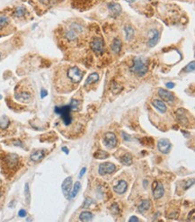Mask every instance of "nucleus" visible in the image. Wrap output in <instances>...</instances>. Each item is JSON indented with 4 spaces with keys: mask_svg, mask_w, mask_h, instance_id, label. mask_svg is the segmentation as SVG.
Instances as JSON below:
<instances>
[{
    "mask_svg": "<svg viewBox=\"0 0 195 222\" xmlns=\"http://www.w3.org/2000/svg\"><path fill=\"white\" fill-rule=\"evenodd\" d=\"M129 70L139 77H143L147 73L148 70L147 60L142 57H136L133 60V65L131 67Z\"/></svg>",
    "mask_w": 195,
    "mask_h": 222,
    "instance_id": "1",
    "label": "nucleus"
},
{
    "mask_svg": "<svg viewBox=\"0 0 195 222\" xmlns=\"http://www.w3.org/2000/svg\"><path fill=\"white\" fill-rule=\"evenodd\" d=\"M2 164L6 172H14L19 165V157L16 154H6L2 158Z\"/></svg>",
    "mask_w": 195,
    "mask_h": 222,
    "instance_id": "2",
    "label": "nucleus"
},
{
    "mask_svg": "<svg viewBox=\"0 0 195 222\" xmlns=\"http://www.w3.org/2000/svg\"><path fill=\"white\" fill-rule=\"evenodd\" d=\"M83 72L77 68V66L71 67V68L69 69L68 72H67V77L69 79L70 82H72L73 84H77L81 81V79L83 78Z\"/></svg>",
    "mask_w": 195,
    "mask_h": 222,
    "instance_id": "3",
    "label": "nucleus"
},
{
    "mask_svg": "<svg viewBox=\"0 0 195 222\" xmlns=\"http://www.w3.org/2000/svg\"><path fill=\"white\" fill-rule=\"evenodd\" d=\"M103 143H104V146L107 148H109V149L114 148L117 146V143H118L117 138H116L114 133H113V132L105 133L104 139H103Z\"/></svg>",
    "mask_w": 195,
    "mask_h": 222,
    "instance_id": "4",
    "label": "nucleus"
},
{
    "mask_svg": "<svg viewBox=\"0 0 195 222\" xmlns=\"http://www.w3.org/2000/svg\"><path fill=\"white\" fill-rule=\"evenodd\" d=\"M91 49L96 55H102L104 51V42L101 38H95L91 42Z\"/></svg>",
    "mask_w": 195,
    "mask_h": 222,
    "instance_id": "5",
    "label": "nucleus"
},
{
    "mask_svg": "<svg viewBox=\"0 0 195 222\" xmlns=\"http://www.w3.org/2000/svg\"><path fill=\"white\" fill-rule=\"evenodd\" d=\"M148 35H149V39H148V41H147V45L149 47H154L159 40L160 33L157 30L153 29V30H151L148 33Z\"/></svg>",
    "mask_w": 195,
    "mask_h": 222,
    "instance_id": "6",
    "label": "nucleus"
},
{
    "mask_svg": "<svg viewBox=\"0 0 195 222\" xmlns=\"http://www.w3.org/2000/svg\"><path fill=\"white\" fill-rule=\"evenodd\" d=\"M116 167L112 163H103L101 164L99 166V174L101 175H104V174H112L115 171Z\"/></svg>",
    "mask_w": 195,
    "mask_h": 222,
    "instance_id": "7",
    "label": "nucleus"
},
{
    "mask_svg": "<svg viewBox=\"0 0 195 222\" xmlns=\"http://www.w3.org/2000/svg\"><path fill=\"white\" fill-rule=\"evenodd\" d=\"M152 190H153V197L156 200L160 199L164 195V192H165L164 187H163V185L161 184H158L157 181L153 183Z\"/></svg>",
    "mask_w": 195,
    "mask_h": 222,
    "instance_id": "8",
    "label": "nucleus"
},
{
    "mask_svg": "<svg viewBox=\"0 0 195 222\" xmlns=\"http://www.w3.org/2000/svg\"><path fill=\"white\" fill-rule=\"evenodd\" d=\"M71 186H72V178L71 177H68L64 180L62 185H61V189L62 192L64 193V195L67 198H69V194H70V191H71Z\"/></svg>",
    "mask_w": 195,
    "mask_h": 222,
    "instance_id": "9",
    "label": "nucleus"
},
{
    "mask_svg": "<svg viewBox=\"0 0 195 222\" xmlns=\"http://www.w3.org/2000/svg\"><path fill=\"white\" fill-rule=\"evenodd\" d=\"M157 148L159 149L160 152L164 153V154H167L170 150L171 148V143L168 140L166 139H162L158 141L157 143Z\"/></svg>",
    "mask_w": 195,
    "mask_h": 222,
    "instance_id": "10",
    "label": "nucleus"
},
{
    "mask_svg": "<svg viewBox=\"0 0 195 222\" xmlns=\"http://www.w3.org/2000/svg\"><path fill=\"white\" fill-rule=\"evenodd\" d=\"M108 9H109V12L113 17H117L121 13V7L117 3H110L108 5Z\"/></svg>",
    "mask_w": 195,
    "mask_h": 222,
    "instance_id": "11",
    "label": "nucleus"
},
{
    "mask_svg": "<svg viewBox=\"0 0 195 222\" xmlns=\"http://www.w3.org/2000/svg\"><path fill=\"white\" fill-rule=\"evenodd\" d=\"M158 95L164 100L165 102H173L175 100V96L172 93L165 90V89H159L158 90Z\"/></svg>",
    "mask_w": 195,
    "mask_h": 222,
    "instance_id": "12",
    "label": "nucleus"
},
{
    "mask_svg": "<svg viewBox=\"0 0 195 222\" xmlns=\"http://www.w3.org/2000/svg\"><path fill=\"white\" fill-rule=\"evenodd\" d=\"M14 97L17 101L22 103H28L31 100V95L28 92H19L14 95Z\"/></svg>",
    "mask_w": 195,
    "mask_h": 222,
    "instance_id": "13",
    "label": "nucleus"
},
{
    "mask_svg": "<svg viewBox=\"0 0 195 222\" xmlns=\"http://www.w3.org/2000/svg\"><path fill=\"white\" fill-rule=\"evenodd\" d=\"M44 157H45V151L44 150H38V151L33 152L31 155V160L34 161V162H39Z\"/></svg>",
    "mask_w": 195,
    "mask_h": 222,
    "instance_id": "14",
    "label": "nucleus"
},
{
    "mask_svg": "<svg viewBox=\"0 0 195 222\" xmlns=\"http://www.w3.org/2000/svg\"><path fill=\"white\" fill-rule=\"evenodd\" d=\"M113 190H114V192L116 193H119V194L124 193L126 192V190H127V183L125 181H123V180L120 181L118 183V184L113 187Z\"/></svg>",
    "mask_w": 195,
    "mask_h": 222,
    "instance_id": "15",
    "label": "nucleus"
},
{
    "mask_svg": "<svg viewBox=\"0 0 195 222\" xmlns=\"http://www.w3.org/2000/svg\"><path fill=\"white\" fill-rule=\"evenodd\" d=\"M152 104L159 111V112H161V113H165L166 112V110H167V107H166V105L165 104V103L164 102H162V101H160V100H157V99H156V100H154L153 102H152Z\"/></svg>",
    "mask_w": 195,
    "mask_h": 222,
    "instance_id": "16",
    "label": "nucleus"
},
{
    "mask_svg": "<svg viewBox=\"0 0 195 222\" xmlns=\"http://www.w3.org/2000/svg\"><path fill=\"white\" fill-rule=\"evenodd\" d=\"M65 37L69 41H74L77 37V33L74 31L71 27L65 32Z\"/></svg>",
    "mask_w": 195,
    "mask_h": 222,
    "instance_id": "17",
    "label": "nucleus"
},
{
    "mask_svg": "<svg viewBox=\"0 0 195 222\" xmlns=\"http://www.w3.org/2000/svg\"><path fill=\"white\" fill-rule=\"evenodd\" d=\"M112 50L113 52L115 53H119L121 50V41L120 39L118 38H115L113 41V44H112Z\"/></svg>",
    "mask_w": 195,
    "mask_h": 222,
    "instance_id": "18",
    "label": "nucleus"
},
{
    "mask_svg": "<svg viewBox=\"0 0 195 222\" xmlns=\"http://www.w3.org/2000/svg\"><path fill=\"white\" fill-rule=\"evenodd\" d=\"M99 79V76L97 73H92L91 75H89V77L86 79L85 83H84V86H87L89 85H92L94 83H96Z\"/></svg>",
    "mask_w": 195,
    "mask_h": 222,
    "instance_id": "19",
    "label": "nucleus"
},
{
    "mask_svg": "<svg viewBox=\"0 0 195 222\" xmlns=\"http://www.w3.org/2000/svg\"><path fill=\"white\" fill-rule=\"evenodd\" d=\"M121 162L125 166H131L132 164V156L129 153H126L121 158Z\"/></svg>",
    "mask_w": 195,
    "mask_h": 222,
    "instance_id": "20",
    "label": "nucleus"
},
{
    "mask_svg": "<svg viewBox=\"0 0 195 222\" xmlns=\"http://www.w3.org/2000/svg\"><path fill=\"white\" fill-rule=\"evenodd\" d=\"M10 24V19L6 15H0V31L4 30Z\"/></svg>",
    "mask_w": 195,
    "mask_h": 222,
    "instance_id": "21",
    "label": "nucleus"
},
{
    "mask_svg": "<svg viewBox=\"0 0 195 222\" xmlns=\"http://www.w3.org/2000/svg\"><path fill=\"white\" fill-rule=\"evenodd\" d=\"M25 13H26V9H25V7H17L15 8V10H14V15L15 17L20 18V17L25 16Z\"/></svg>",
    "mask_w": 195,
    "mask_h": 222,
    "instance_id": "22",
    "label": "nucleus"
},
{
    "mask_svg": "<svg viewBox=\"0 0 195 222\" xmlns=\"http://www.w3.org/2000/svg\"><path fill=\"white\" fill-rule=\"evenodd\" d=\"M125 38L127 40H131L132 38H133V35H134V30L131 26H126L125 29Z\"/></svg>",
    "mask_w": 195,
    "mask_h": 222,
    "instance_id": "23",
    "label": "nucleus"
},
{
    "mask_svg": "<svg viewBox=\"0 0 195 222\" xmlns=\"http://www.w3.org/2000/svg\"><path fill=\"white\" fill-rule=\"evenodd\" d=\"M92 218H93V214L89 211H84L79 216V219L81 221H90Z\"/></svg>",
    "mask_w": 195,
    "mask_h": 222,
    "instance_id": "24",
    "label": "nucleus"
},
{
    "mask_svg": "<svg viewBox=\"0 0 195 222\" xmlns=\"http://www.w3.org/2000/svg\"><path fill=\"white\" fill-rule=\"evenodd\" d=\"M150 208V202L146 200V201H143L141 202V204L139 206V211L140 213H144L145 211H147L148 209Z\"/></svg>",
    "mask_w": 195,
    "mask_h": 222,
    "instance_id": "25",
    "label": "nucleus"
},
{
    "mask_svg": "<svg viewBox=\"0 0 195 222\" xmlns=\"http://www.w3.org/2000/svg\"><path fill=\"white\" fill-rule=\"evenodd\" d=\"M9 123H10V121L6 115L0 117V128L1 129H6L9 126Z\"/></svg>",
    "mask_w": 195,
    "mask_h": 222,
    "instance_id": "26",
    "label": "nucleus"
},
{
    "mask_svg": "<svg viewBox=\"0 0 195 222\" xmlns=\"http://www.w3.org/2000/svg\"><path fill=\"white\" fill-rule=\"evenodd\" d=\"M80 188H81V184H80L79 182H77V183L75 184V185H74L73 191L70 192V194H69V199H73V198L77 194V192H79Z\"/></svg>",
    "mask_w": 195,
    "mask_h": 222,
    "instance_id": "27",
    "label": "nucleus"
},
{
    "mask_svg": "<svg viewBox=\"0 0 195 222\" xmlns=\"http://www.w3.org/2000/svg\"><path fill=\"white\" fill-rule=\"evenodd\" d=\"M95 158H98V159H103V158H107L108 157H109V154L103 151V150H99L97 151L96 153H95Z\"/></svg>",
    "mask_w": 195,
    "mask_h": 222,
    "instance_id": "28",
    "label": "nucleus"
},
{
    "mask_svg": "<svg viewBox=\"0 0 195 222\" xmlns=\"http://www.w3.org/2000/svg\"><path fill=\"white\" fill-rule=\"evenodd\" d=\"M194 68H195V65H194V61H191V63H189L185 68H184V71L185 72H193L194 71Z\"/></svg>",
    "mask_w": 195,
    "mask_h": 222,
    "instance_id": "29",
    "label": "nucleus"
},
{
    "mask_svg": "<svg viewBox=\"0 0 195 222\" xmlns=\"http://www.w3.org/2000/svg\"><path fill=\"white\" fill-rule=\"evenodd\" d=\"M69 105L71 106L72 111H76V110H77V108L79 107V102H78L77 100L73 99V100L71 101V103H69Z\"/></svg>",
    "mask_w": 195,
    "mask_h": 222,
    "instance_id": "30",
    "label": "nucleus"
},
{
    "mask_svg": "<svg viewBox=\"0 0 195 222\" xmlns=\"http://www.w3.org/2000/svg\"><path fill=\"white\" fill-rule=\"evenodd\" d=\"M177 114H178V113H177ZM177 116H178L179 121H180V122H181L182 124H184V125H186V124H187V123L189 122L188 119H187V118H186V117H185V116H184L183 114H178V115H177Z\"/></svg>",
    "mask_w": 195,
    "mask_h": 222,
    "instance_id": "31",
    "label": "nucleus"
},
{
    "mask_svg": "<svg viewBox=\"0 0 195 222\" xmlns=\"http://www.w3.org/2000/svg\"><path fill=\"white\" fill-rule=\"evenodd\" d=\"M25 197H26V201H27V202H30V190H29V184H25Z\"/></svg>",
    "mask_w": 195,
    "mask_h": 222,
    "instance_id": "32",
    "label": "nucleus"
},
{
    "mask_svg": "<svg viewBox=\"0 0 195 222\" xmlns=\"http://www.w3.org/2000/svg\"><path fill=\"white\" fill-rule=\"evenodd\" d=\"M112 212H113V213L119 212V207H118V205L116 203L112 206Z\"/></svg>",
    "mask_w": 195,
    "mask_h": 222,
    "instance_id": "33",
    "label": "nucleus"
},
{
    "mask_svg": "<svg viewBox=\"0 0 195 222\" xmlns=\"http://www.w3.org/2000/svg\"><path fill=\"white\" fill-rule=\"evenodd\" d=\"M18 215L20 216V217H25L26 216V211L25 210H19V212H18Z\"/></svg>",
    "mask_w": 195,
    "mask_h": 222,
    "instance_id": "34",
    "label": "nucleus"
},
{
    "mask_svg": "<svg viewBox=\"0 0 195 222\" xmlns=\"http://www.w3.org/2000/svg\"><path fill=\"white\" fill-rule=\"evenodd\" d=\"M47 95H48V92L46 90H44V89L41 90V98H44Z\"/></svg>",
    "mask_w": 195,
    "mask_h": 222,
    "instance_id": "35",
    "label": "nucleus"
},
{
    "mask_svg": "<svg viewBox=\"0 0 195 222\" xmlns=\"http://www.w3.org/2000/svg\"><path fill=\"white\" fill-rule=\"evenodd\" d=\"M168 88H170V89H172V88H174V86H175V84L174 83H166V85H165Z\"/></svg>",
    "mask_w": 195,
    "mask_h": 222,
    "instance_id": "36",
    "label": "nucleus"
},
{
    "mask_svg": "<svg viewBox=\"0 0 195 222\" xmlns=\"http://www.w3.org/2000/svg\"><path fill=\"white\" fill-rule=\"evenodd\" d=\"M122 135L124 136L123 138H124V140H131V138H129V136L128 134H126L125 132H123V133H122Z\"/></svg>",
    "mask_w": 195,
    "mask_h": 222,
    "instance_id": "37",
    "label": "nucleus"
},
{
    "mask_svg": "<svg viewBox=\"0 0 195 222\" xmlns=\"http://www.w3.org/2000/svg\"><path fill=\"white\" fill-rule=\"evenodd\" d=\"M129 222H132V221H139V219L137 218V217H135V216H133V217H131V218H129Z\"/></svg>",
    "mask_w": 195,
    "mask_h": 222,
    "instance_id": "38",
    "label": "nucleus"
},
{
    "mask_svg": "<svg viewBox=\"0 0 195 222\" xmlns=\"http://www.w3.org/2000/svg\"><path fill=\"white\" fill-rule=\"evenodd\" d=\"M14 145H15V146H19V147H23V145H22V142L21 141H19V140H15V141H14Z\"/></svg>",
    "mask_w": 195,
    "mask_h": 222,
    "instance_id": "39",
    "label": "nucleus"
},
{
    "mask_svg": "<svg viewBox=\"0 0 195 222\" xmlns=\"http://www.w3.org/2000/svg\"><path fill=\"white\" fill-rule=\"evenodd\" d=\"M62 150L65 152V153H66V154H69V151H68V148H66V147H63L62 148Z\"/></svg>",
    "mask_w": 195,
    "mask_h": 222,
    "instance_id": "40",
    "label": "nucleus"
},
{
    "mask_svg": "<svg viewBox=\"0 0 195 222\" xmlns=\"http://www.w3.org/2000/svg\"><path fill=\"white\" fill-rule=\"evenodd\" d=\"M84 172H85V168L84 167V168H83V169L81 170V173H80V175H79V176L81 177V176H82V175H83V174H84Z\"/></svg>",
    "mask_w": 195,
    "mask_h": 222,
    "instance_id": "41",
    "label": "nucleus"
},
{
    "mask_svg": "<svg viewBox=\"0 0 195 222\" xmlns=\"http://www.w3.org/2000/svg\"><path fill=\"white\" fill-rule=\"evenodd\" d=\"M127 2H129V3H132V2H134V1H136V0H126Z\"/></svg>",
    "mask_w": 195,
    "mask_h": 222,
    "instance_id": "42",
    "label": "nucleus"
},
{
    "mask_svg": "<svg viewBox=\"0 0 195 222\" xmlns=\"http://www.w3.org/2000/svg\"><path fill=\"white\" fill-rule=\"evenodd\" d=\"M0 196H1V193H0Z\"/></svg>",
    "mask_w": 195,
    "mask_h": 222,
    "instance_id": "43",
    "label": "nucleus"
}]
</instances>
